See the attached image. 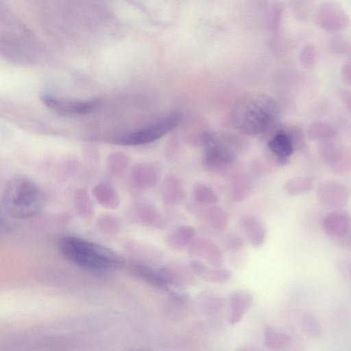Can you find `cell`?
Here are the masks:
<instances>
[{
	"mask_svg": "<svg viewBox=\"0 0 351 351\" xmlns=\"http://www.w3.org/2000/svg\"><path fill=\"white\" fill-rule=\"evenodd\" d=\"M279 112V106L272 97L254 93L243 97L235 104L231 112V121L243 134H265L277 128Z\"/></svg>",
	"mask_w": 351,
	"mask_h": 351,
	"instance_id": "1",
	"label": "cell"
},
{
	"mask_svg": "<svg viewBox=\"0 0 351 351\" xmlns=\"http://www.w3.org/2000/svg\"><path fill=\"white\" fill-rule=\"evenodd\" d=\"M43 194L31 178L18 175L5 184L1 195L4 213L14 219H27L37 214L43 207Z\"/></svg>",
	"mask_w": 351,
	"mask_h": 351,
	"instance_id": "2",
	"label": "cell"
},
{
	"mask_svg": "<svg viewBox=\"0 0 351 351\" xmlns=\"http://www.w3.org/2000/svg\"><path fill=\"white\" fill-rule=\"evenodd\" d=\"M58 249L66 259L90 270L102 271L117 267L120 257L110 249L80 237L66 236L58 242Z\"/></svg>",
	"mask_w": 351,
	"mask_h": 351,
	"instance_id": "3",
	"label": "cell"
},
{
	"mask_svg": "<svg viewBox=\"0 0 351 351\" xmlns=\"http://www.w3.org/2000/svg\"><path fill=\"white\" fill-rule=\"evenodd\" d=\"M232 137L224 134L204 132V161L214 171H222L233 165L239 152V145Z\"/></svg>",
	"mask_w": 351,
	"mask_h": 351,
	"instance_id": "4",
	"label": "cell"
},
{
	"mask_svg": "<svg viewBox=\"0 0 351 351\" xmlns=\"http://www.w3.org/2000/svg\"><path fill=\"white\" fill-rule=\"evenodd\" d=\"M182 120L179 112H171L149 125L121 134L113 143L123 146H137L154 142L176 128Z\"/></svg>",
	"mask_w": 351,
	"mask_h": 351,
	"instance_id": "5",
	"label": "cell"
},
{
	"mask_svg": "<svg viewBox=\"0 0 351 351\" xmlns=\"http://www.w3.org/2000/svg\"><path fill=\"white\" fill-rule=\"evenodd\" d=\"M40 101L53 112L65 117L87 115L96 111L101 105V100L97 98L70 99L49 93L41 95Z\"/></svg>",
	"mask_w": 351,
	"mask_h": 351,
	"instance_id": "6",
	"label": "cell"
},
{
	"mask_svg": "<svg viewBox=\"0 0 351 351\" xmlns=\"http://www.w3.org/2000/svg\"><path fill=\"white\" fill-rule=\"evenodd\" d=\"M319 154L326 166L336 175H344L351 169V150L332 141L321 143Z\"/></svg>",
	"mask_w": 351,
	"mask_h": 351,
	"instance_id": "7",
	"label": "cell"
},
{
	"mask_svg": "<svg viewBox=\"0 0 351 351\" xmlns=\"http://www.w3.org/2000/svg\"><path fill=\"white\" fill-rule=\"evenodd\" d=\"M315 21L320 28L328 32L341 31L351 25L350 16L334 1L320 4L315 13Z\"/></svg>",
	"mask_w": 351,
	"mask_h": 351,
	"instance_id": "8",
	"label": "cell"
},
{
	"mask_svg": "<svg viewBox=\"0 0 351 351\" xmlns=\"http://www.w3.org/2000/svg\"><path fill=\"white\" fill-rule=\"evenodd\" d=\"M317 197L322 205L335 210L344 207L348 202L349 191L342 182L326 180L320 183L316 191Z\"/></svg>",
	"mask_w": 351,
	"mask_h": 351,
	"instance_id": "9",
	"label": "cell"
},
{
	"mask_svg": "<svg viewBox=\"0 0 351 351\" xmlns=\"http://www.w3.org/2000/svg\"><path fill=\"white\" fill-rule=\"evenodd\" d=\"M189 255L200 261H204L211 266L219 267L223 262V253L211 240L204 237L194 238L187 246Z\"/></svg>",
	"mask_w": 351,
	"mask_h": 351,
	"instance_id": "10",
	"label": "cell"
},
{
	"mask_svg": "<svg viewBox=\"0 0 351 351\" xmlns=\"http://www.w3.org/2000/svg\"><path fill=\"white\" fill-rule=\"evenodd\" d=\"M321 226L330 239L336 238L351 230V217L346 211L335 210L323 217Z\"/></svg>",
	"mask_w": 351,
	"mask_h": 351,
	"instance_id": "11",
	"label": "cell"
},
{
	"mask_svg": "<svg viewBox=\"0 0 351 351\" xmlns=\"http://www.w3.org/2000/svg\"><path fill=\"white\" fill-rule=\"evenodd\" d=\"M268 148L280 165H285L294 152L293 142L287 133L278 130L271 136L267 143Z\"/></svg>",
	"mask_w": 351,
	"mask_h": 351,
	"instance_id": "12",
	"label": "cell"
},
{
	"mask_svg": "<svg viewBox=\"0 0 351 351\" xmlns=\"http://www.w3.org/2000/svg\"><path fill=\"white\" fill-rule=\"evenodd\" d=\"M159 173L157 167L151 163L140 162L134 165L130 171L133 184L142 189L154 187L158 182Z\"/></svg>",
	"mask_w": 351,
	"mask_h": 351,
	"instance_id": "13",
	"label": "cell"
},
{
	"mask_svg": "<svg viewBox=\"0 0 351 351\" xmlns=\"http://www.w3.org/2000/svg\"><path fill=\"white\" fill-rule=\"evenodd\" d=\"M239 226L253 247H259L264 243L266 228L259 219L252 215H243L239 219Z\"/></svg>",
	"mask_w": 351,
	"mask_h": 351,
	"instance_id": "14",
	"label": "cell"
},
{
	"mask_svg": "<svg viewBox=\"0 0 351 351\" xmlns=\"http://www.w3.org/2000/svg\"><path fill=\"white\" fill-rule=\"evenodd\" d=\"M252 294L246 290H237L230 295V324L239 322L253 303Z\"/></svg>",
	"mask_w": 351,
	"mask_h": 351,
	"instance_id": "15",
	"label": "cell"
},
{
	"mask_svg": "<svg viewBox=\"0 0 351 351\" xmlns=\"http://www.w3.org/2000/svg\"><path fill=\"white\" fill-rule=\"evenodd\" d=\"M190 267L196 276L207 282L223 283L229 281L232 278L230 270L220 267H210L198 259L191 261Z\"/></svg>",
	"mask_w": 351,
	"mask_h": 351,
	"instance_id": "16",
	"label": "cell"
},
{
	"mask_svg": "<svg viewBox=\"0 0 351 351\" xmlns=\"http://www.w3.org/2000/svg\"><path fill=\"white\" fill-rule=\"evenodd\" d=\"M161 189L162 198L168 205H177L184 199V190L182 182L173 174H168L165 177Z\"/></svg>",
	"mask_w": 351,
	"mask_h": 351,
	"instance_id": "17",
	"label": "cell"
},
{
	"mask_svg": "<svg viewBox=\"0 0 351 351\" xmlns=\"http://www.w3.org/2000/svg\"><path fill=\"white\" fill-rule=\"evenodd\" d=\"M195 230L190 226L177 227L167 235V242L173 250H180L188 246L195 238Z\"/></svg>",
	"mask_w": 351,
	"mask_h": 351,
	"instance_id": "18",
	"label": "cell"
},
{
	"mask_svg": "<svg viewBox=\"0 0 351 351\" xmlns=\"http://www.w3.org/2000/svg\"><path fill=\"white\" fill-rule=\"evenodd\" d=\"M252 181L246 173H238L234 176L231 182V196L236 202L245 200L252 191Z\"/></svg>",
	"mask_w": 351,
	"mask_h": 351,
	"instance_id": "19",
	"label": "cell"
},
{
	"mask_svg": "<svg viewBox=\"0 0 351 351\" xmlns=\"http://www.w3.org/2000/svg\"><path fill=\"white\" fill-rule=\"evenodd\" d=\"M292 341L291 337L280 330L266 326L264 330V345L271 350H278L285 348Z\"/></svg>",
	"mask_w": 351,
	"mask_h": 351,
	"instance_id": "20",
	"label": "cell"
},
{
	"mask_svg": "<svg viewBox=\"0 0 351 351\" xmlns=\"http://www.w3.org/2000/svg\"><path fill=\"white\" fill-rule=\"evenodd\" d=\"M307 138L320 143L332 141L336 136V130L330 124L322 121H315L306 129Z\"/></svg>",
	"mask_w": 351,
	"mask_h": 351,
	"instance_id": "21",
	"label": "cell"
},
{
	"mask_svg": "<svg viewBox=\"0 0 351 351\" xmlns=\"http://www.w3.org/2000/svg\"><path fill=\"white\" fill-rule=\"evenodd\" d=\"M315 178L311 176H299L287 180L284 189L291 196L298 195L311 191L314 187Z\"/></svg>",
	"mask_w": 351,
	"mask_h": 351,
	"instance_id": "22",
	"label": "cell"
},
{
	"mask_svg": "<svg viewBox=\"0 0 351 351\" xmlns=\"http://www.w3.org/2000/svg\"><path fill=\"white\" fill-rule=\"evenodd\" d=\"M298 321L302 330L307 335L317 338L322 334V328L317 318L307 311H300L298 314Z\"/></svg>",
	"mask_w": 351,
	"mask_h": 351,
	"instance_id": "23",
	"label": "cell"
},
{
	"mask_svg": "<svg viewBox=\"0 0 351 351\" xmlns=\"http://www.w3.org/2000/svg\"><path fill=\"white\" fill-rule=\"evenodd\" d=\"M129 164V157L121 152H114L109 154L106 160V165L108 172L114 176H123L127 171Z\"/></svg>",
	"mask_w": 351,
	"mask_h": 351,
	"instance_id": "24",
	"label": "cell"
},
{
	"mask_svg": "<svg viewBox=\"0 0 351 351\" xmlns=\"http://www.w3.org/2000/svg\"><path fill=\"white\" fill-rule=\"evenodd\" d=\"M204 216L215 229L222 231L227 228L229 221L228 215L216 204L208 205L204 211Z\"/></svg>",
	"mask_w": 351,
	"mask_h": 351,
	"instance_id": "25",
	"label": "cell"
},
{
	"mask_svg": "<svg viewBox=\"0 0 351 351\" xmlns=\"http://www.w3.org/2000/svg\"><path fill=\"white\" fill-rule=\"evenodd\" d=\"M192 196L195 202L201 205L215 204L218 202V197L214 191L202 183L194 184Z\"/></svg>",
	"mask_w": 351,
	"mask_h": 351,
	"instance_id": "26",
	"label": "cell"
},
{
	"mask_svg": "<svg viewBox=\"0 0 351 351\" xmlns=\"http://www.w3.org/2000/svg\"><path fill=\"white\" fill-rule=\"evenodd\" d=\"M93 191L96 198L104 204L112 206L118 201L116 191L108 184L99 183L94 186Z\"/></svg>",
	"mask_w": 351,
	"mask_h": 351,
	"instance_id": "27",
	"label": "cell"
},
{
	"mask_svg": "<svg viewBox=\"0 0 351 351\" xmlns=\"http://www.w3.org/2000/svg\"><path fill=\"white\" fill-rule=\"evenodd\" d=\"M330 51L341 56H351V40L343 36H334L330 38L328 43Z\"/></svg>",
	"mask_w": 351,
	"mask_h": 351,
	"instance_id": "28",
	"label": "cell"
},
{
	"mask_svg": "<svg viewBox=\"0 0 351 351\" xmlns=\"http://www.w3.org/2000/svg\"><path fill=\"white\" fill-rule=\"evenodd\" d=\"M318 55L316 47L312 44L304 45L300 50L299 60L305 69H313L317 62Z\"/></svg>",
	"mask_w": 351,
	"mask_h": 351,
	"instance_id": "29",
	"label": "cell"
},
{
	"mask_svg": "<svg viewBox=\"0 0 351 351\" xmlns=\"http://www.w3.org/2000/svg\"><path fill=\"white\" fill-rule=\"evenodd\" d=\"M287 133L293 142L294 149H298L301 152H306L307 146L301 128L293 127Z\"/></svg>",
	"mask_w": 351,
	"mask_h": 351,
	"instance_id": "30",
	"label": "cell"
},
{
	"mask_svg": "<svg viewBox=\"0 0 351 351\" xmlns=\"http://www.w3.org/2000/svg\"><path fill=\"white\" fill-rule=\"evenodd\" d=\"M224 246L228 250H237L244 244L243 238L237 234H229L224 239Z\"/></svg>",
	"mask_w": 351,
	"mask_h": 351,
	"instance_id": "31",
	"label": "cell"
},
{
	"mask_svg": "<svg viewBox=\"0 0 351 351\" xmlns=\"http://www.w3.org/2000/svg\"><path fill=\"white\" fill-rule=\"evenodd\" d=\"M337 267L342 278L348 280L351 285V260L339 261Z\"/></svg>",
	"mask_w": 351,
	"mask_h": 351,
	"instance_id": "32",
	"label": "cell"
},
{
	"mask_svg": "<svg viewBox=\"0 0 351 351\" xmlns=\"http://www.w3.org/2000/svg\"><path fill=\"white\" fill-rule=\"evenodd\" d=\"M331 240L343 249L351 250V230L342 236L332 238Z\"/></svg>",
	"mask_w": 351,
	"mask_h": 351,
	"instance_id": "33",
	"label": "cell"
},
{
	"mask_svg": "<svg viewBox=\"0 0 351 351\" xmlns=\"http://www.w3.org/2000/svg\"><path fill=\"white\" fill-rule=\"evenodd\" d=\"M341 73L344 83L351 86V58L343 64Z\"/></svg>",
	"mask_w": 351,
	"mask_h": 351,
	"instance_id": "34",
	"label": "cell"
},
{
	"mask_svg": "<svg viewBox=\"0 0 351 351\" xmlns=\"http://www.w3.org/2000/svg\"><path fill=\"white\" fill-rule=\"evenodd\" d=\"M339 96L344 106L351 113V90L341 88L339 90Z\"/></svg>",
	"mask_w": 351,
	"mask_h": 351,
	"instance_id": "35",
	"label": "cell"
}]
</instances>
